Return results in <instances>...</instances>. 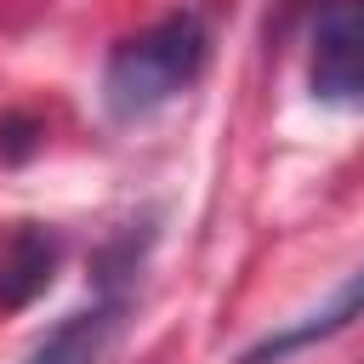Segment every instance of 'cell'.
Instances as JSON below:
<instances>
[{
    "label": "cell",
    "instance_id": "2",
    "mask_svg": "<svg viewBox=\"0 0 364 364\" xmlns=\"http://www.w3.org/2000/svg\"><path fill=\"white\" fill-rule=\"evenodd\" d=\"M307 85L318 102L364 114V0H330L313 17Z\"/></svg>",
    "mask_w": 364,
    "mask_h": 364
},
{
    "label": "cell",
    "instance_id": "3",
    "mask_svg": "<svg viewBox=\"0 0 364 364\" xmlns=\"http://www.w3.org/2000/svg\"><path fill=\"white\" fill-rule=\"evenodd\" d=\"M119 330H125V296H102V301H91V307L68 313V318L28 353V364H108Z\"/></svg>",
    "mask_w": 364,
    "mask_h": 364
},
{
    "label": "cell",
    "instance_id": "1",
    "mask_svg": "<svg viewBox=\"0 0 364 364\" xmlns=\"http://www.w3.org/2000/svg\"><path fill=\"white\" fill-rule=\"evenodd\" d=\"M210 63V28L199 11H171L154 28L119 40L102 63V108L108 119L131 125L159 114L171 97H182Z\"/></svg>",
    "mask_w": 364,
    "mask_h": 364
},
{
    "label": "cell",
    "instance_id": "4",
    "mask_svg": "<svg viewBox=\"0 0 364 364\" xmlns=\"http://www.w3.org/2000/svg\"><path fill=\"white\" fill-rule=\"evenodd\" d=\"M57 262H63V239L51 228H34V222L17 228L0 245V313H17L34 296H46V284L57 279Z\"/></svg>",
    "mask_w": 364,
    "mask_h": 364
},
{
    "label": "cell",
    "instance_id": "6",
    "mask_svg": "<svg viewBox=\"0 0 364 364\" xmlns=\"http://www.w3.org/2000/svg\"><path fill=\"white\" fill-rule=\"evenodd\" d=\"M0 136H6V159H23V154L34 148V119H23V114H17V119H6V125H0Z\"/></svg>",
    "mask_w": 364,
    "mask_h": 364
},
{
    "label": "cell",
    "instance_id": "5",
    "mask_svg": "<svg viewBox=\"0 0 364 364\" xmlns=\"http://www.w3.org/2000/svg\"><path fill=\"white\" fill-rule=\"evenodd\" d=\"M353 318H364V267H358V273H347V279H341V290H336L324 307H313L307 318L284 324L279 336H262L256 347H245V353H239V364H279V358H290V353H301V347H313V341H324V336L347 330Z\"/></svg>",
    "mask_w": 364,
    "mask_h": 364
}]
</instances>
